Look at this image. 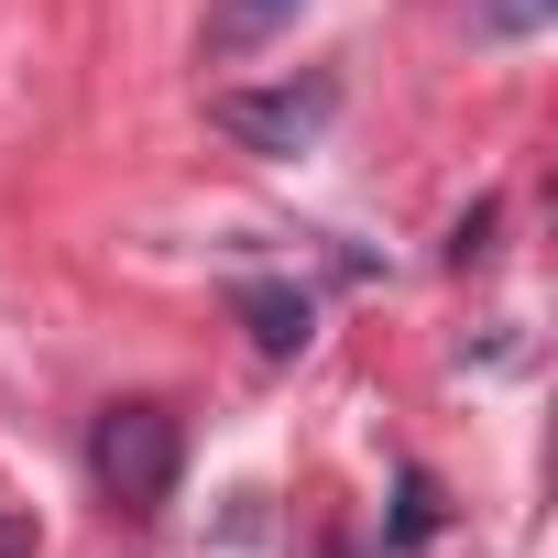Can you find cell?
Masks as SVG:
<instances>
[{
    "instance_id": "6da1fadb",
    "label": "cell",
    "mask_w": 558,
    "mask_h": 558,
    "mask_svg": "<svg viewBox=\"0 0 558 558\" xmlns=\"http://www.w3.org/2000/svg\"><path fill=\"white\" fill-rule=\"evenodd\" d=\"M175 471H186V438L165 405H110L88 427V482L121 504V514H165L175 504Z\"/></svg>"
},
{
    "instance_id": "7a4b0ae2",
    "label": "cell",
    "mask_w": 558,
    "mask_h": 558,
    "mask_svg": "<svg viewBox=\"0 0 558 558\" xmlns=\"http://www.w3.org/2000/svg\"><path fill=\"white\" fill-rule=\"evenodd\" d=\"M329 110H340V88H329V77H286V88H230L208 121H219L230 143H252V154H296V143H318V132H329Z\"/></svg>"
},
{
    "instance_id": "3957f363",
    "label": "cell",
    "mask_w": 558,
    "mask_h": 558,
    "mask_svg": "<svg viewBox=\"0 0 558 558\" xmlns=\"http://www.w3.org/2000/svg\"><path fill=\"white\" fill-rule=\"evenodd\" d=\"M230 318L252 329L263 362H296V351L318 340V307H307L296 286H274V274H241V286H230Z\"/></svg>"
},
{
    "instance_id": "277c9868",
    "label": "cell",
    "mask_w": 558,
    "mask_h": 558,
    "mask_svg": "<svg viewBox=\"0 0 558 558\" xmlns=\"http://www.w3.org/2000/svg\"><path fill=\"white\" fill-rule=\"evenodd\" d=\"M558 12V0H482V12H471V34H493V45H514V34H536Z\"/></svg>"
},
{
    "instance_id": "5b68a950",
    "label": "cell",
    "mask_w": 558,
    "mask_h": 558,
    "mask_svg": "<svg viewBox=\"0 0 558 558\" xmlns=\"http://www.w3.org/2000/svg\"><path fill=\"white\" fill-rule=\"evenodd\" d=\"M0 558H34V525L23 514H0Z\"/></svg>"
}]
</instances>
